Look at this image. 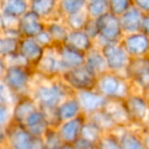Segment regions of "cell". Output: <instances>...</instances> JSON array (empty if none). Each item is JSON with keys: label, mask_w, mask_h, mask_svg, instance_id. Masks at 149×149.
<instances>
[{"label": "cell", "mask_w": 149, "mask_h": 149, "mask_svg": "<svg viewBox=\"0 0 149 149\" xmlns=\"http://www.w3.org/2000/svg\"><path fill=\"white\" fill-rule=\"evenodd\" d=\"M74 94L60 79L43 80L37 77L31 91V96L42 110L56 109L63 100Z\"/></svg>", "instance_id": "1"}, {"label": "cell", "mask_w": 149, "mask_h": 149, "mask_svg": "<svg viewBox=\"0 0 149 149\" xmlns=\"http://www.w3.org/2000/svg\"><path fill=\"white\" fill-rule=\"evenodd\" d=\"M95 90L109 101H124L134 90L124 76L106 72L96 80Z\"/></svg>", "instance_id": "2"}, {"label": "cell", "mask_w": 149, "mask_h": 149, "mask_svg": "<svg viewBox=\"0 0 149 149\" xmlns=\"http://www.w3.org/2000/svg\"><path fill=\"white\" fill-rule=\"evenodd\" d=\"M36 80L34 68L24 65H7L2 81L17 96L30 95Z\"/></svg>", "instance_id": "3"}, {"label": "cell", "mask_w": 149, "mask_h": 149, "mask_svg": "<svg viewBox=\"0 0 149 149\" xmlns=\"http://www.w3.org/2000/svg\"><path fill=\"white\" fill-rule=\"evenodd\" d=\"M123 104L132 127L142 128L149 118V100L139 92L133 91Z\"/></svg>", "instance_id": "4"}, {"label": "cell", "mask_w": 149, "mask_h": 149, "mask_svg": "<svg viewBox=\"0 0 149 149\" xmlns=\"http://www.w3.org/2000/svg\"><path fill=\"white\" fill-rule=\"evenodd\" d=\"M98 28V37L95 40V45L98 47L108 43L120 42L124 37L120 19L111 13H107L100 19H96Z\"/></svg>", "instance_id": "5"}, {"label": "cell", "mask_w": 149, "mask_h": 149, "mask_svg": "<svg viewBox=\"0 0 149 149\" xmlns=\"http://www.w3.org/2000/svg\"><path fill=\"white\" fill-rule=\"evenodd\" d=\"M99 48L106 61L108 72L125 77V72L131 58L123 47L122 43H108Z\"/></svg>", "instance_id": "6"}, {"label": "cell", "mask_w": 149, "mask_h": 149, "mask_svg": "<svg viewBox=\"0 0 149 149\" xmlns=\"http://www.w3.org/2000/svg\"><path fill=\"white\" fill-rule=\"evenodd\" d=\"M60 80L74 93H76V92L85 91V90L95 89L97 78L94 77L83 65L80 68L65 70L60 77Z\"/></svg>", "instance_id": "7"}, {"label": "cell", "mask_w": 149, "mask_h": 149, "mask_svg": "<svg viewBox=\"0 0 149 149\" xmlns=\"http://www.w3.org/2000/svg\"><path fill=\"white\" fill-rule=\"evenodd\" d=\"M36 77L43 80H56L60 79L65 68L62 64L55 48L47 49L43 58L35 68Z\"/></svg>", "instance_id": "8"}, {"label": "cell", "mask_w": 149, "mask_h": 149, "mask_svg": "<svg viewBox=\"0 0 149 149\" xmlns=\"http://www.w3.org/2000/svg\"><path fill=\"white\" fill-rule=\"evenodd\" d=\"M74 95L77 98L82 113L85 116H89L98 111L104 110L108 103V100L95 89L76 92Z\"/></svg>", "instance_id": "9"}, {"label": "cell", "mask_w": 149, "mask_h": 149, "mask_svg": "<svg viewBox=\"0 0 149 149\" xmlns=\"http://www.w3.org/2000/svg\"><path fill=\"white\" fill-rule=\"evenodd\" d=\"M120 43L130 58L149 56V38L142 32L124 35Z\"/></svg>", "instance_id": "10"}, {"label": "cell", "mask_w": 149, "mask_h": 149, "mask_svg": "<svg viewBox=\"0 0 149 149\" xmlns=\"http://www.w3.org/2000/svg\"><path fill=\"white\" fill-rule=\"evenodd\" d=\"M43 48L34 38H21L19 43V53L23 56L32 68L35 70L45 54Z\"/></svg>", "instance_id": "11"}, {"label": "cell", "mask_w": 149, "mask_h": 149, "mask_svg": "<svg viewBox=\"0 0 149 149\" xmlns=\"http://www.w3.org/2000/svg\"><path fill=\"white\" fill-rule=\"evenodd\" d=\"M46 30V23L33 11L29 10L19 19V34L21 38H34Z\"/></svg>", "instance_id": "12"}, {"label": "cell", "mask_w": 149, "mask_h": 149, "mask_svg": "<svg viewBox=\"0 0 149 149\" xmlns=\"http://www.w3.org/2000/svg\"><path fill=\"white\" fill-rule=\"evenodd\" d=\"M6 144L13 149H31L34 141L32 136L22 125L13 123L6 129Z\"/></svg>", "instance_id": "13"}, {"label": "cell", "mask_w": 149, "mask_h": 149, "mask_svg": "<svg viewBox=\"0 0 149 149\" xmlns=\"http://www.w3.org/2000/svg\"><path fill=\"white\" fill-rule=\"evenodd\" d=\"M85 120L86 116L82 114L79 118L66 120V122H63L58 125L57 128L55 129L63 144L74 145L79 140L80 137H81V131Z\"/></svg>", "instance_id": "14"}, {"label": "cell", "mask_w": 149, "mask_h": 149, "mask_svg": "<svg viewBox=\"0 0 149 149\" xmlns=\"http://www.w3.org/2000/svg\"><path fill=\"white\" fill-rule=\"evenodd\" d=\"M141 129V128H140ZM140 129L136 127L118 128L114 131L120 149H145Z\"/></svg>", "instance_id": "15"}, {"label": "cell", "mask_w": 149, "mask_h": 149, "mask_svg": "<svg viewBox=\"0 0 149 149\" xmlns=\"http://www.w3.org/2000/svg\"><path fill=\"white\" fill-rule=\"evenodd\" d=\"M39 105L33 97L30 95L21 96L17 98L15 104L13 106V120L17 125H23L24 122L33 112L39 109Z\"/></svg>", "instance_id": "16"}, {"label": "cell", "mask_w": 149, "mask_h": 149, "mask_svg": "<svg viewBox=\"0 0 149 149\" xmlns=\"http://www.w3.org/2000/svg\"><path fill=\"white\" fill-rule=\"evenodd\" d=\"M32 136L34 137H42L47 133V131L51 128L45 113L41 109L36 110L31 114L27 120L22 125Z\"/></svg>", "instance_id": "17"}, {"label": "cell", "mask_w": 149, "mask_h": 149, "mask_svg": "<svg viewBox=\"0 0 149 149\" xmlns=\"http://www.w3.org/2000/svg\"><path fill=\"white\" fill-rule=\"evenodd\" d=\"M61 60L62 64L64 65L65 70H72V68L83 66L85 63L86 54L81 51L74 49L70 46L62 44V45L54 47Z\"/></svg>", "instance_id": "18"}, {"label": "cell", "mask_w": 149, "mask_h": 149, "mask_svg": "<svg viewBox=\"0 0 149 149\" xmlns=\"http://www.w3.org/2000/svg\"><path fill=\"white\" fill-rule=\"evenodd\" d=\"M143 17H144V15L133 3L132 6L122 17H118L124 35L140 32Z\"/></svg>", "instance_id": "19"}, {"label": "cell", "mask_w": 149, "mask_h": 149, "mask_svg": "<svg viewBox=\"0 0 149 149\" xmlns=\"http://www.w3.org/2000/svg\"><path fill=\"white\" fill-rule=\"evenodd\" d=\"M56 0H30V10L37 15L45 23L54 19H59L57 15Z\"/></svg>", "instance_id": "20"}, {"label": "cell", "mask_w": 149, "mask_h": 149, "mask_svg": "<svg viewBox=\"0 0 149 149\" xmlns=\"http://www.w3.org/2000/svg\"><path fill=\"white\" fill-rule=\"evenodd\" d=\"M84 66L96 78L108 72L103 54H102L100 48L96 45L89 52L86 53Z\"/></svg>", "instance_id": "21"}, {"label": "cell", "mask_w": 149, "mask_h": 149, "mask_svg": "<svg viewBox=\"0 0 149 149\" xmlns=\"http://www.w3.org/2000/svg\"><path fill=\"white\" fill-rule=\"evenodd\" d=\"M82 110L74 95L70 96L61 102L55 109V116L58 124L70 120H74L82 116Z\"/></svg>", "instance_id": "22"}, {"label": "cell", "mask_w": 149, "mask_h": 149, "mask_svg": "<svg viewBox=\"0 0 149 149\" xmlns=\"http://www.w3.org/2000/svg\"><path fill=\"white\" fill-rule=\"evenodd\" d=\"M64 44L85 54L95 46L94 40L91 39L83 30L70 31Z\"/></svg>", "instance_id": "23"}, {"label": "cell", "mask_w": 149, "mask_h": 149, "mask_svg": "<svg viewBox=\"0 0 149 149\" xmlns=\"http://www.w3.org/2000/svg\"><path fill=\"white\" fill-rule=\"evenodd\" d=\"M147 74H149V56L131 58L125 77L130 82H133Z\"/></svg>", "instance_id": "24"}, {"label": "cell", "mask_w": 149, "mask_h": 149, "mask_svg": "<svg viewBox=\"0 0 149 149\" xmlns=\"http://www.w3.org/2000/svg\"><path fill=\"white\" fill-rule=\"evenodd\" d=\"M30 10V0H1L0 13L19 19Z\"/></svg>", "instance_id": "25"}, {"label": "cell", "mask_w": 149, "mask_h": 149, "mask_svg": "<svg viewBox=\"0 0 149 149\" xmlns=\"http://www.w3.org/2000/svg\"><path fill=\"white\" fill-rule=\"evenodd\" d=\"M106 112L111 118L113 123L116 124V128H126V127H132L127 111L124 107L123 101H109L105 107Z\"/></svg>", "instance_id": "26"}, {"label": "cell", "mask_w": 149, "mask_h": 149, "mask_svg": "<svg viewBox=\"0 0 149 149\" xmlns=\"http://www.w3.org/2000/svg\"><path fill=\"white\" fill-rule=\"evenodd\" d=\"M46 31L51 37L54 46H59L65 43V40L70 34V29L66 27L63 19H54L46 23Z\"/></svg>", "instance_id": "27"}, {"label": "cell", "mask_w": 149, "mask_h": 149, "mask_svg": "<svg viewBox=\"0 0 149 149\" xmlns=\"http://www.w3.org/2000/svg\"><path fill=\"white\" fill-rule=\"evenodd\" d=\"M87 0H60L57 4L58 17L64 19L65 17L85 10Z\"/></svg>", "instance_id": "28"}, {"label": "cell", "mask_w": 149, "mask_h": 149, "mask_svg": "<svg viewBox=\"0 0 149 149\" xmlns=\"http://www.w3.org/2000/svg\"><path fill=\"white\" fill-rule=\"evenodd\" d=\"M90 122H92L103 134H107V133H113L116 130V126L111 120L108 113L105 110H101L96 113H93L89 116H86Z\"/></svg>", "instance_id": "29"}, {"label": "cell", "mask_w": 149, "mask_h": 149, "mask_svg": "<svg viewBox=\"0 0 149 149\" xmlns=\"http://www.w3.org/2000/svg\"><path fill=\"white\" fill-rule=\"evenodd\" d=\"M21 38L17 36L5 35L0 33V56L7 57L19 51V43Z\"/></svg>", "instance_id": "30"}, {"label": "cell", "mask_w": 149, "mask_h": 149, "mask_svg": "<svg viewBox=\"0 0 149 149\" xmlns=\"http://www.w3.org/2000/svg\"><path fill=\"white\" fill-rule=\"evenodd\" d=\"M85 11L90 19H98L108 13V0H87Z\"/></svg>", "instance_id": "31"}, {"label": "cell", "mask_w": 149, "mask_h": 149, "mask_svg": "<svg viewBox=\"0 0 149 149\" xmlns=\"http://www.w3.org/2000/svg\"><path fill=\"white\" fill-rule=\"evenodd\" d=\"M102 135H103V133H102L93 123L90 122V120L86 118V120H85V123H84L83 128H82V131H81V137H80V139L96 145L98 141L100 140V138L102 137Z\"/></svg>", "instance_id": "32"}, {"label": "cell", "mask_w": 149, "mask_h": 149, "mask_svg": "<svg viewBox=\"0 0 149 149\" xmlns=\"http://www.w3.org/2000/svg\"><path fill=\"white\" fill-rule=\"evenodd\" d=\"M89 19H90L86 13V11L83 10L81 13L65 17L63 22L66 25V27L70 29V31H79V30H83L85 28L86 24L88 23Z\"/></svg>", "instance_id": "33"}, {"label": "cell", "mask_w": 149, "mask_h": 149, "mask_svg": "<svg viewBox=\"0 0 149 149\" xmlns=\"http://www.w3.org/2000/svg\"><path fill=\"white\" fill-rule=\"evenodd\" d=\"M133 5V0H108V13L120 17Z\"/></svg>", "instance_id": "34"}, {"label": "cell", "mask_w": 149, "mask_h": 149, "mask_svg": "<svg viewBox=\"0 0 149 149\" xmlns=\"http://www.w3.org/2000/svg\"><path fill=\"white\" fill-rule=\"evenodd\" d=\"M96 149H120L116 135L114 133L103 134L96 144Z\"/></svg>", "instance_id": "35"}, {"label": "cell", "mask_w": 149, "mask_h": 149, "mask_svg": "<svg viewBox=\"0 0 149 149\" xmlns=\"http://www.w3.org/2000/svg\"><path fill=\"white\" fill-rule=\"evenodd\" d=\"M17 98L19 97L1 80L0 81V104L13 106L17 102Z\"/></svg>", "instance_id": "36"}, {"label": "cell", "mask_w": 149, "mask_h": 149, "mask_svg": "<svg viewBox=\"0 0 149 149\" xmlns=\"http://www.w3.org/2000/svg\"><path fill=\"white\" fill-rule=\"evenodd\" d=\"M43 139L45 141L47 149H58L63 144L55 128H50L47 133L44 135Z\"/></svg>", "instance_id": "37"}, {"label": "cell", "mask_w": 149, "mask_h": 149, "mask_svg": "<svg viewBox=\"0 0 149 149\" xmlns=\"http://www.w3.org/2000/svg\"><path fill=\"white\" fill-rule=\"evenodd\" d=\"M13 123V106L0 104V131H6Z\"/></svg>", "instance_id": "38"}, {"label": "cell", "mask_w": 149, "mask_h": 149, "mask_svg": "<svg viewBox=\"0 0 149 149\" xmlns=\"http://www.w3.org/2000/svg\"><path fill=\"white\" fill-rule=\"evenodd\" d=\"M35 39H36V41H37L38 43L42 46V47L45 48L46 50L51 49V48L55 47V46H54L53 41H52V39H51V37H50V35L48 34V32L46 31V30L44 32H42L40 35H38Z\"/></svg>", "instance_id": "39"}, {"label": "cell", "mask_w": 149, "mask_h": 149, "mask_svg": "<svg viewBox=\"0 0 149 149\" xmlns=\"http://www.w3.org/2000/svg\"><path fill=\"white\" fill-rule=\"evenodd\" d=\"M83 31L95 42V40L98 37V28H97V23H96L95 19H89L88 23L86 24L85 28L83 29Z\"/></svg>", "instance_id": "40"}, {"label": "cell", "mask_w": 149, "mask_h": 149, "mask_svg": "<svg viewBox=\"0 0 149 149\" xmlns=\"http://www.w3.org/2000/svg\"><path fill=\"white\" fill-rule=\"evenodd\" d=\"M134 5L144 15H149V0H134Z\"/></svg>", "instance_id": "41"}, {"label": "cell", "mask_w": 149, "mask_h": 149, "mask_svg": "<svg viewBox=\"0 0 149 149\" xmlns=\"http://www.w3.org/2000/svg\"><path fill=\"white\" fill-rule=\"evenodd\" d=\"M74 146L76 149H96V145L87 142L85 140H82V139H79L74 144Z\"/></svg>", "instance_id": "42"}, {"label": "cell", "mask_w": 149, "mask_h": 149, "mask_svg": "<svg viewBox=\"0 0 149 149\" xmlns=\"http://www.w3.org/2000/svg\"><path fill=\"white\" fill-rule=\"evenodd\" d=\"M141 136H142V140L144 143L145 149H149V128L147 127H143L140 129Z\"/></svg>", "instance_id": "43"}, {"label": "cell", "mask_w": 149, "mask_h": 149, "mask_svg": "<svg viewBox=\"0 0 149 149\" xmlns=\"http://www.w3.org/2000/svg\"><path fill=\"white\" fill-rule=\"evenodd\" d=\"M140 32H142L144 35H146L149 38V15H144L143 17Z\"/></svg>", "instance_id": "44"}, {"label": "cell", "mask_w": 149, "mask_h": 149, "mask_svg": "<svg viewBox=\"0 0 149 149\" xmlns=\"http://www.w3.org/2000/svg\"><path fill=\"white\" fill-rule=\"evenodd\" d=\"M6 68H7L6 60H5L4 57L0 56V81H1V80L3 79V77H4Z\"/></svg>", "instance_id": "45"}, {"label": "cell", "mask_w": 149, "mask_h": 149, "mask_svg": "<svg viewBox=\"0 0 149 149\" xmlns=\"http://www.w3.org/2000/svg\"><path fill=\"white\" fill-rule=\"evenodd\" d=\"M58 149H76V148H74V145H70V144H62L61 146H60Z\"/></svg>", "instance_id": "46"}, {"label": "cell", "mask_w": 149, "mask_h": 149, "mask_svg": "<svg viewBox=\"0 0 149 149\" xmlns=\"http://www.w3.org/2000/svg\"><path fill=\"white\" fill-rule=\"evenodd\" d=\"M0 149H13V148L9 147L7 144H5V145H2V146H0Z\"/></svg>", "instance_id": "47"}, {"label": "cell", "mask_w": 149, "mask_h": 149, "mask_svg": "<svg viewBox=\"0 0 149 149\" xmlns=\"http://www.w3.org/2000/svg\"><path fill=\"white\" fill-rule=\"evenodd\" d=\"M0 1H1V0H0Z\"/></svg>", "instance_id": "48"}]
</instances>
